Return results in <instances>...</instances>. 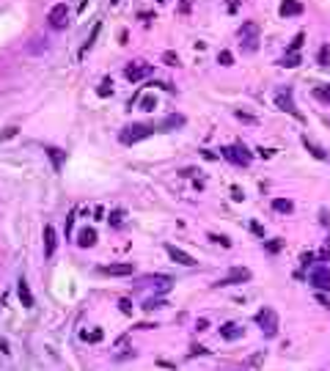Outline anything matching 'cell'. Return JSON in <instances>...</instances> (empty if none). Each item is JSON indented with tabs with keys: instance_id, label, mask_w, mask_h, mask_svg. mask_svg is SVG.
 Here are the masks:
<instances>
[{
	"instance_id": "6da1fadb",
	"label": "cell",
	"mask_w": 330,
	"mask_h": 371,
	"mask_svg": "<svg viewBox=\"0 0 330 371\" xmlns=\"http://www.w3.org/2000/svg\"><path fill=\"white\" fill-rule=\"evenodd\" d=\"M239 47L245 52L259 50V25L256 22H242V28H239Z\"/></svg>"
},
{
	"instance_id": "7a4b0ae2",
	"label": "cell",
	"mask_w": 330,
	"mask_h": 371,
	"mask_svg": "<svg viewBox=\"0 0 330 371\" xmlns=\"http://www.w3.org/2000/svg\"><path fill=\"white\" fill-rule=\"evenodd\" d=\"M256 325L262 327V333L267 335V338H272L278 333V313L272 311V308H262L259 313H256Z\"/></svg>"
},
{
	"instance_id": "3957f363",
	"label": "cell",
	"mask_w": 330,
	"mask_h": 371,
	"mask_svg": "<svg viewBox=\"0 0 330 371\" xmlns=\"http://www.w3.org/2000/svg\"><path fill=\"white\" fill-rule=\"evenodd\" d=\"M275 104H278V110H284V113H289V116H294L297 121H303V113L297 110V104L292 99V88H281V91L275 94Z\"/></svg>"
},
{
	"instance_id": "277c9868",
	"label": "cell",
	"mask_w": 330,
	"mask_h": 371,
	"mask_svg": "<svg viewBox=\"0 0 330 371\" xmlns=\"http://www.w3.org/2000/svg\"><path fill=\"white\" fill-rule=\"evenodd\" d=\"M220 154L226 157L229 163H234V165H242V168H248V165L253 163V154H251V151H248L245 146H226V149L220 151Z\"/></svg>"
},
{
	"instance_id": "5b68a950",
	"label": "cell",
	"mask_w": 330,
	"mask_h": 371,
	"mask_svg": "<svg viewBox=\"0 0 330 371\" xmlns=\"http://www.w3.org/2000/svg\"><path fill=\"white\" fill-rule=\"evenodd\" d=\"M154 132V127H146V124H132V127H127V130L121 132V143H138V140H146L149 135Z\"/></svg>"
},
{
	"instance_id": "8992f818",
	"label": "cell",
	"mask_w": 330,
	"mask_h": 371,
	"mask_svg": "<svg viewBox=\"0 0 330 371\" xmlns=\"http://www.w3.org/2000/svg\"><path fill=\"white\" fill-rule=\"evenodd\" d=\"M47 22H50V28L55 30H61V28H66L69 25V9H66V3H55L50 14H47Z\"/></svg>"
},
{
	"instance_id": "52a82bcc",
	"label": "cell",
	"mask_w": 330,
	"mask_h": 371,
	"mask_svg": "<svg viewBox=\"0 0 330 371\" xmlns=\"http://www.w3.org/2000/svg\"><path fill=\"white\" fill-rule=\"evenodd\" d=\"M311 286L319 289V292H330V267L327 264H319V267L311 270Z\"/></svg>"
},
{
	"instance_id": "ba28073f",
	"label": "cell",
	"mask_w": 330,
	"mask_h": 371,
	"mask_svg": "<svg viewBox=\"0 0 330 371\" xmlns=\"http://www.w3.org/2000/svg\"><path fill=\"white\" fill-rule=\"evenodd\" d=\"M245 280H251V270H245V267H231L226 278L217 280V286H234V284H245Z\"/></svg>"
},
{
	"instance_id": "9c48e42d",
	"label": "cell",
	"mask_w": 330,
	"mask_h": 371,
	"mask_svg": "<svg viewBox=\"0 0 330 371\" xmlns=\"http://www.w3.org/2000/svg\"><path fill=\"white\" fill-rule=\"evenodd\" d=\"M165 251H168V256H171L176 264H182V267H196V264H198L187 251H182V248H176V245H165Z\"/></svg>"
},
{
	"instance_id": "30bf717a",
	"label": "cell",
	"mask_w": 330,
	"mask_h": 371,
	"mask_svg": "<svg viewBox=\"0 0 330 371\" xmlns=\"http://www.w3.org/2000/svg\"><path fill=\"white\" fill-rule=\"evenodd\" d=\"M151 72V66L149 63H143V61H135V63H130V66L124 69V75H127V80H132V83H138V80H143Z\"/></svg>"
},
{
	"instance_id": "8fae6325",
	"label": "cell",
	"mask_w": 330,
	"mask_h": 371,
	"mask_svg": "<svg viewBox=\"0 0 330 371\" xmlns=\"http://www.w3.org/2000/svg\"><path fill=\"white\" fill-rule=\"evenodd\" d=\"M305 11V6L300 3V0H284V3H281L278 6V14H281V17H300V14Z\"/></svg>"
},
{
	"instance_id": "7c38bea8",
	"label": "cell",
	"mask_w": 330,
	"mask_h": 371,
	"mask_svg": "<svg viewBox=\"0 0 330 371\" xmlns=\"http://www.w3.org/2000/svg\"><path fill=\"white\" fill-rule=\"evenodd\" d=\"M220 338L237 341V338H242V327H239L237 322H226V325H220Z\"/></svg>"
},
{
	"instance_id": "4fadbf2b",
	"label": "cell",
	"mask_w": 330,
	"mask_h": 371,
	"mask_svg": "<svg viewBox=\"0 0 330 371\" xmlns=\"http://www.w3.org/2000/svg\"><path fill=\"white\" fill-rule=\"evenodd\" d=\"M17 294H20V300H22V305H25V308H33V292H30V286H28L25 278H20Z\"/></svg>"
},
{
	"instance_id": "5bb4252c",
	"label": "cell",
	"mask_w": 330,
	"mask_h": 371,
	"mask_svg": "<svg viewBox=\"0 0 330 371\" xmlns=\"http://www.w3.org/2000/svg\"><path fill=\"white\" fill-rule=\"evenodd\" d=\"M105 275H116V278H121V275H132L135 267L132 264H108V267H102Z\"/></svg>"
},
{
	"instance_id": "9a60e30c",
	"label": "cell",
	"mask_w": 330,
	"mask_h": 371,
	"mask_svg": "<svg viewBox=\"0 0 330 371\" xmlns=\"http://www.w3.org/2000/svg\"><path fill=\"white\" fill-rule=\"evenodd\" d=\"M55 242H58V239H55V228H53V225H44V256H47V259L55 253Z\"/></svg>"
},
{
	"instance_id": "2e32d148",
	"label": "cell",
	"mask_w": 330,
	"mask_h": 371,
	"mask_svg": "<svg viewBox=\"0 0 330 371\" xmlns=\"http://www.w3.org/2000/svg\"><path fill=\"white\" fill-rule=\"evenodd\" d=\"M77 245H80V248L96 245V231H94V228H83V231L77 234Z\"/></svg>"
},
{
	"instance_id": "e0dca14e",
	"label": "cell",
	"mask_w": 330,
	"mask_h": 371,
	"mask_svg": "<svg viewBox=\"0 0 330 371\" xmlns=\"http://www.w3.org/2000/svg\"><path fill=\"white\" fill-rule=\"evenodd\" d=\"M303 58H300V52H286L284 58L278 61V66H284V69H294V66H300Z\"/></svg>"
},
{
	"instance_id": "ac0fdd59",
	"label": "cell",
	"mask_w": 330,
	"mask_h": 371,
	"mask_svg": "<svg viewBox=\"0 0 330 371\" xmlns=\"http://www.w3.org/2000/svg\"><path fill=\"white\" fill-rule=\"evenodd\" d=\"M272 209L281 212V215H292L294 212V204L289 198H275V201H272Z\"/></svg>"
},
{
	"instance_id": "d6986e66",
	"label": "cell",
	"mask_w": 330,
	"mask_h": 371,
	"mask_svg": "<svg viewBox=\"0 0 330 371\" xmlns=\"http://www.w3.org/2000/svg\"><path fill=\"white\" fill-rule=\"evenodd\" d=\"M96 36H99V25H94V30H91V36H88V39H85V44H83V47H80V58H85V52H88V50H91V47H94V42H96Z\"/></svg>"
},
{
	"instance_id": "ffe728a7",
	"label": "cell",
	"mask_w": 330,
	"mask_h": 371,
	"mask_svg": "<svg viewBox=\"0 0 330 371\" xmlns=\"http://www.w3.org/2000/svg\"><path fill=\"white\" fill-rule=\"evenodd\" d=\"M47 157L53 160V168H55V171H61V165H63V151H61V149H47Z\"/></svg>"
},
{
	"instance_id": "44dd1931",
	"label": "cell",
	"mask_w": 330,
	"mask_h": 371,
	"mask_svg": "<svg viewBox=\"0 0 330 371\" xmlns=\"http://www.w3.org/2000/svg\"><path fill=\"white\" fill-rule=\"evenodd\" d=\"M303 146L311 151V157H317V160H327V154H325V151H322V149L317 146V143H311L308 138H303Z\"/></svg>"
},
{
	"instance_id": "7402d4cb",
	"label": "cell",
	"mask_w": 330,
	"mask_h": 371,
	"mask_svg": "<svg viewBox=\"0 0 330 371\" xmlns=\"http://www.w3.org/2000/svg\"><path fill=\"white\" fill-rule=\"evenodd\" d=\"M314 99L330 104V88H327V85H317V88H314Z\"/></svg>"
},
{
	"instance_id": "603a6c76",
	"label": "cell",
	"mask_w": 330,
	"mask_h": 371,
	"mask_svg": "<svg viewBox=\"0 0 330 371\" xmlns=\"http://www.w3.org/2000/svg\"><path fill=\"white\" fill-rule=\"evenodd\" d=\"M317 61H319V66H325V69L330 66V47H327V44H322V47H319Z\"/></svg>"
},
{
	"instance_id": "cb8c5ba5",
	"label": "cell",
	"mask_w": 330,
	"mask_h": 371,
	"mask_svg": "<svg viewBox=\"0 0 330 371\" xmlns=\"http://www.w3.org/2000/svg\"><path fill=\"white\" fill-rule=\"evenodd\" d=\"M303 42H305V33H297V36L292 39V44H289V50H286V52H300Z\"/></svg>"
},
{
	"instance_id": "d4e9b609",
	"label": "cell",
	"mask_w": 330,
	"mask_h": 371,
	"mask_svg": "<svg viewBox=\"0 0 330 371\" xmlns=\"http://www.w3.org/2000/svg\"><path fill=\"white\" fill-rule=\"evenodd\" d=\"M217 63H220V66H231V63H234V55H231L229 50H220V55H217Z\"/></svg>"
},
{
	"instance_id": "484cf974",
	"label": "cell",
	"mask_w": 330,
	"mask_h": 371,
	"mask_svg": "<svg viewBox=\"0 0 330 371\" xmlns=\"http://www.w3.org/2000/svg\"><path fill=\"white\" fill-rule=\"evenodd\" d=\"M83 338H85V341H91V344H99L102 341V330H85Z\"/></svg>"
},
{
	"instance_id": "4316f807",
	"label": "cell",
	"mask_w": 330,
	"mask_h": 371,
	"mask_svg": "<svg viewBox=\"0 0 330 371\" xmlns=\"http://www.w3.org/2000/svg\"><path fill=\"white\" fill-rule=\"evenodd\" d=\"M154 108H157V99H154L151 94H146V96L141 99V110H154Z\"/></svg>"
},
{
	"instance_id": "83f0119b",
	"label": "cell",
	"mask_w": 330,
	"mask_h": 371,
	"mask_svg": "<svg viewBox=\"0 0 330 371\" xmlns=\"http://www.w3.org/2000/svg\"><path fill=\"white\" fill-rule=\"evenodd\" d=\"M262 363H264V352H256V355H253V358H251V360H248V368H253V371H256V368H259V366H262Z\"/></svg>"
},
{
	"instance_id": "f1b7e54d",
	"label": "cell",
	"mask_w": 330,
	"mask_h": 371,
	"mask_svg": "<svg viewBox=\"0 0 330 371\" xmlns=\"http://www.w3.org/2000/svg\"><path fill=\"white\" fill-rule=\"evenodd\" d=\"M96 94H99V96H110V94H113V83H110V80H105V83L96 88Z\"/></svg>"
},
{
	"instance_id": "f546056e",
	"label": "cell",
	"mask_w": 330,
	"mask_h": 371,
	"mask_svg": "<svg viewBox=\"0 0 330 371\" xmlns=\"http://www.w3.org/2000/svg\"><path fill=\"white\" fill-rule=\"evenodd\" d=\"M163 61L168 63V66H176V63H179V55H176V52H171V50H168V52H163Z\"/></svg>"
},
{
	"instance_id": "4dcf8cb0",
	"label": "cell",
	"mask_w": 330,
	"mask_h": 371,
	"mask_svg": "<svg viewBox=\"0 0 330 371\" xmlns=\"http://www.w3.org/2000/svg\"><path fill=\"white\" fill-rule=\"evenodd\" d=\"M209 239H212V242H220L223 248H231V239H229V237H220V234H209Z\"/></svg>"
},
{
	"instance_id": "1f68e13d",
	"label": "cell",
	"mask_w": 330,
	"mask_h": 371,
	"mask_svg": "<svg viewBox=\"0 0 330 371\" xmlns=\"http://www.w3.org/2000/svg\"><path fill=\"white\" fill-rule=\"evenodd\" d=\"M165 305H168L165 300H149L146 305H143V308H146V311H154V308H165Z\"/></svg>"
},
{
	"instance_id": "d6a6232c",
	"label": "cell",
	"mask_w": 330,
	"mask_h": 371,
	"mask_svg": "<svg viewBox=\"0 0 330 371\" xmlns=\"http://www.w3.org/2000/svg\"><path fill=\"white\" fill-rule=\"evenodd\" d=\"M281 248H284V239H272V242H267V251H270V253H278Z\"/></svg>"
},
{
	"instance_id": "836d02e7",
	"label": "cell",
	"mask_w": 330,
	"mask_h": 371,
	"mask_svg": "<svg viewBox=\"0 0 330 371\" xmlns=\"http://www.w3.org/2000/svg\"><path fill=\"white\" fill-rule=\"evenodd\" d=\"M110 223H113V225H121V223H124V212H113V215H110Z\"/></svg>"
},
{
	"instance_id": "e575fe53",
	"label": "cell",
	"mask_w": 330,
	"mask_h": 371,
	"mask_svg": "<svg viewBox=\"0 0 330 371\" xmlns=\"http://www.w3.org/2000/svg\"><path fill=\"white\" fill-rule=\"evenodd\" d=\"M300 264H303V267H311V264H314V253H303L300 256Z\"/></svg>"
},
{
	"instance_id": "d590c367",
	"label": "cell",
	"mask_w": 330,
	"mask_h": 371,
	"mask_svg": "<svg viewBox=\"0 0 330 371\" xmlns=\"http://www.w3.org/2000/svg\"><path fill=\"white\" fill-rule=\"evenodd\" d=\"M319 223L322 225H330V212H327V209H319Z\"/></svg>"
},
{
	"instance_id": "8d00e7d4",
	"label": "cell",
	"mask_w": 330,
	"mask_h": 371,
	"mask_svg": "<svg viewBox=\"0 0 330 371\" xmlns=\"http://www.w3.org/2000/svg\"><path fill=\"white\" fill-rule=\"evenodd\" d=\"M237 118H242L245 124H253V121H256L253 116H248V113H242V110H237Z\"/></svg>"
},
{
	"instance_id": "74e56055",
	"label": "cell",
	"mask_w": 330,
	"mask_h": 371,
	"mask_svg": "<svg viewBox=\"0 0 330 371\" xmlns=\"http://www.w3.org/2000/svg\"><path fill=\"white\" fill-rule=\"evenodd\" d=\"M231 198H234V201H242V198H245V196H242V190H239L237 184L231 187Z\"/></svg>"
},
{
	"instance_id": "f35d334b",
	"label": "cell",
	"mask_w": 330,
	"mask_h": 371,
	"mask_svg": "<svg viewBox=\"0 0 330 371\" xmlns=\"http://www.w3.org/2000/svg\"><path fill=\"white\" fill-rule=\"evenodd\" d=\"M121 311H124V313H132V305L127 303V300H121Z\"/></svg>"
},
{
	"instance_id": "ab89813d",
	"label": "cell",
	"mask_w": 330,
	"mask_h": 371,
	"mask_svg": "<svg viewBox=\"0 0 330 371\" xmlns=\"http://www.w3.org/2000/svg\"><path fill=\"white\" fill-rule=\"evenodd\" d=\"M190 3H193V0H182V14L190 11Z\"/></svg>"
},
{
	"instance_id": "60d3db41",
	"label": "cell",
	"mask_w": 330,
	"mask_h": 371,
	"mask_svg": "<svg viewBox=\"0 0 330 371\" xmlns=\"http://www.w3.org/2000/svg\"><path fill=\"white\" fill-rule=\"evenodd\" d=\"M157 3H165V0H157Z\"/></svg>"
},
{
	"instance_id": "b9f144b4",
	"label": "cell",
	"mask_w": 330,
	"mask_h": 371,
	"mask_svg": "<svg viewBox=\"0 0 330 371\" xmlns=\"http://www.w3.org/2000/svg\"><path fill=\"white\" fill-rule=\"evenodd\" d=\"M327 245H330V239H327Z\"/></svg>"
},
{
	"instance_id": "7bdbcfd3",
	"label": "cell",
	"mask_w": 330,
	"mask_h": 371,
	"mask_svg": "<svg viewBox=\"0 0 330 371\" xmlns=\"http://www.w3.org/2000/svg\"><path fill=\"white\" fill-rule=\"evenodd\" d=\"M327 160H330V154H327Z\"/></svg>"
}]
</instances>
